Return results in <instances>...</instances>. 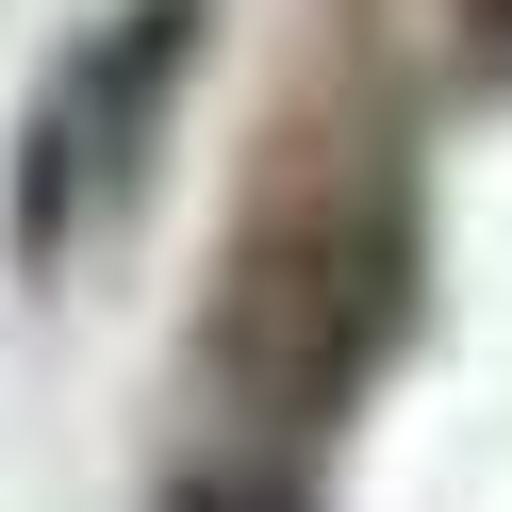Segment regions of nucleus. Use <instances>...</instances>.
Listing matches in <instances>:
<instances>
[{
	"mask_svg": "<svg viewBox=\"0 0 512 512\" xmlns=\"http://www.w3.org/2000/svg\"><path fill=\"white\" fill-rule=\"evenodd\" d=\"M166 512H298V496H281V479H182Z\"/></svg>",
	"mask_w": 512,
	"mask_h": 512,
	"instance_id": "1",
	"label": "nucleus"
},
{
	"mask_svg": "<svg viewBox=\"0 0 512 512\" xmlns=\"http://www.w3.org/2000/svg\"><path fill=\"white\" fill-rule=\"evenodd\" d=\"M479 17H496V34H512V0H479Z\"/></svg>",
	"mask_w": 512,
	"mask_h": 512,
	"instance_id": "2",
	"label": "nucleus"
}]
</instances>
